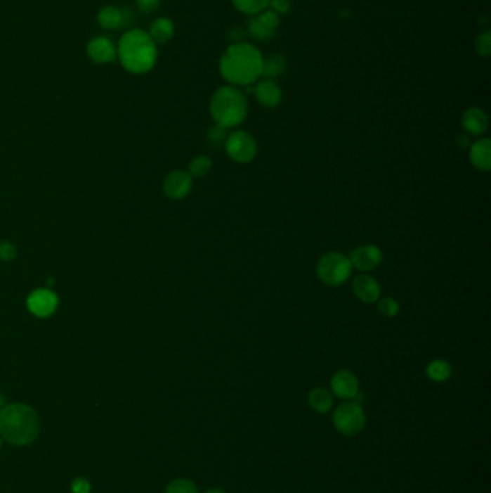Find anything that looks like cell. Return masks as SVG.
Instances as JSON below:
<instances>
[{"mask_svg": "<svg viewBox=\"0 0 491 493\" xmlns=\"http://www.w3.org/2000/svg\"><path fill=\"white\" fill-rule=\"evenodd\" d=\"M134 23V15L130 9L122 8V27H129Z\"/></svg>", "mask_w": 491, "mask_h": 493, "instance_id": "34", "label": "cell"}, {"mask_svg": "<svg viewBox=\"0 0 491 493\" xmlns=\"http://www.w3.org/2000/svg\"><path fill=\"white\" fill-rule=\"evenodd\" d=\"M149 35L156 44H167L175 37V23L170 18L160 16L150 25Z\"/></svg>", "mask_w": 491, "mask_h": 493, "instance_id": "18", "label": "cell"}, {"mask_svg": "<svg viewBox=\"0 0 491 493\" xmlns=\"http://www.w3.org/2000/svg\"><path fill=\"white\" fill-rule=\"evenodd\" d=\"M308 405L315 411L320 414H326L332 410L333 407V394L322 387L313 388L308 392Z\"/></svg>", "mask_w": 491, "mask_h": 493, "instance_id": "19", "label": "cell"}, {"mask_svg": "<svg viewBox=\"0 0 491 493\" xmlns=\"http://www.w3.org/2000/svg\"><path fill=\"white\" fill-rule=\"evenodd\" d=\"M378 310L385 317H395L400 312L399 303L392 297H385L378 302Z\"/></svg>", "mask_w": 491, "mask_h": 493, "instance_id": "27", "label": "cell"}, {"mask_svg": "<svg viewBox=\"0 0 491 493\" xmlns=\"http://www.w3.org/2000/svg\"><path fill=\"white\" fill-rule=\"evenodd\" d=\"M72 493H91V483L86 478H75L71 483Z\"/></svg>", "mask_w": 491, "mask_h": 493, "instance_id": "31", "label": "cell"}, {"mask_svg": "<svg viewBox=\"0 0 491 493\" xmlns=\"http://www.w3.org/2000/svg\"><path fill=\"white\" fill-rule=\"evenodd\" d=\"M164 493H199V490L195 482H192L190 479L178 478L167 485Z\"/></svg>", "mask_w": 491, "mask_h": 493, "instance_id": "25", "label": "cell"}, {"mask_svg": "<svg viewBox=\"0 0 491 493\" xmlns=\"http://www.w3.org/2000/svg\"><path fill=\"white\" fill-rule=\"evenodd\" d=\"M457 143L459 144L461 148H469V146H470V139H469L467 136H459V137L457 139Z\"/></svg>", "mask_w": 491, "mask_h": 493, "instance_id": "35", "label": "cell"}, {"mask_svg": "<svg viewBox=\"0 0 491 493\" xmlns=\"http://www.w3.org/2000/svg\"><path fill=\"white\" fill-rule=\"evenodd\" d=\"M349 260L353 269L360 273H369L381 266L384 261V252L378 245H360L352 251Z\"/></svg>", "mask_w": 491, "mask_h": 493, "instance_id": "10", "label": "cell"}, {"mask_svg": "<svg viewBox=\"0 0 491 493\" xmlns=\"http://www.w3.org/2000/svg\"><path fill=\"white\" fill-rule=\"evenodd\" d=\"M18 257V248L11 241H0V261H13Z\"/></svg>", "mask_w": 491, "mask_h": 493, "instance_id": "28", "label": "cell"}, {"mask_svg": "<svg viewBox=\"0 0 491 493\" xmlns=\"http://www.w3.org/2000/svg\"><path fill=\"white\" fill-rule=\"evenodd\" d=\"M209 110L215 124L233 129L247 119L248 101L238 87L225 85L212 94Z\"/></svg>", "mask_w": 491, "mask_h": 493, "instance_id": "4", "label": "cell"}, {"mask_svg": "<svg viewBox=\"0 0 491 493\" xmlns=\"http://www.w3.org/2000/svg\"><path fill=\"white\" fill-rule=\"evenodd\" d=\"M157 44L143 29H129L117 44V60L133 75L150 72L157 63Z\"/></svg>", "mask_w": 491, "mask_h": 493, "instance_id": "2", "label": "cell"}, {"mask_svg": "<svg viewBox=\"0 0 491 493\" xmlns=\"http://www.w3.org/2000/svg\"><path fill=\"white\" fill-rule=\"evenodd\" d=\"M352 290H353L355 296L362 303H366V305L377 303L381 297V293H382V287H381L379 281L366 273H362L353 278Z\"/></svg>", "mask_w": 491, "mask_h": 493, "instance_id": "14", "label": "cell"}, {"mask_svg": "<svg viewBox=\"0 0 491 493\" xmlns=\"http://www.w3.org/2000/svg\"><path fill=\"white\" fill-rule=\"evenodd\" d=\"M0 447H2V439H0Z\"/></svg>", "mask_w": 491, "mask_h": 493, "instance_id": "38", "label": "cell"}, {"mask_svg": "<svg viewBox=\"0 0 491 493\" xmlns=\"http://www.w3.org/2000/svg\"><path fill=\"white\" fill-rule=\"evenodd\" d=\"M212 169V160L211 158L205 156V155H200V156H196L190 163H189V175L192 178H205L208 173L211 172Z\"/></svg>", "mask_w": 491, "mask_h": 493, "instance_id": "24", "label": "cell"}, {"mask_svg": "<svg viewBox=\"0 0 491 493\" xmlns=\"http://www.w3.org/2000/svg\"><path fill=\"white\" fill-rule=\"evenodd\" d=\"M58 303H60V299L48 287L34 290L26 299L27 310L39 319L52 316L58 309Z\"/></svg>", "mask_w": 491, "mask_h": 493, "instance_id": "9", "label": "cell"}, {"mask_svg": "<svg viewBox=\"0 0 491 493\" xmlns=\"http://www.w3.org/2000/svg\"><path fill=\"white\" fill-rule=\"evenodd\" d=\"M461 123H463L464 130L473 136H481L488 129L487 114L478 107H470L469 110H466Z\"/></svg>", "mask_w": 491, "mask_h": 493, "instance_id": "16", "label": "cell"}, {"mask_svg": "<svg viewBox=\"0 0 491 493\" xmlns=\"http://www.w3.org/2000/svg\"><path fill=\"white\" fill-rule=\"evenodd\" d=\"M244 37H245V31H244L242 27H240V26H235V27L230 29V31H229V35H228V38H229L230 41H233L234 44H237V42H242L241 39H242Z\"/></svg>", "mask_w": 491, "mask_h": 493, "instance_id": "33", "label": "cell"}, {"mask_svg": "<svg viewBox=\"0 0 491 493\" xmlns=\"http://www.w3.org/2000/svg\"><path fill=\"white\" fill-rule=\"evenodd\" d=\"M193 188V178L186 170H173L164 178L163 192L167 198L181 200L186 198Z\"/></svg>", "mask_w": 491, "mask_h": 493, "instance_id": "11", "label": "cell"}, {"mask_svg": "<svg viewBox=\"0 0 491 493\" xmlns=\"http://www.w3.org/2000/svg\"><path fill=\"white\" fill-rule=\"evenodd\" d=\"M353 267L348 255L337 251L326 252L317 263L315 273L322 283L330 287L344 284L352 276Z\"/></svg>", "mask_w": 491, "mask_h": 493, "instance_id": "5", "label": "cell"}, {"mask_svg": "<svg viewBox=\"0 0 491 493\" xmlns=\"http://www.w3.org/2000/svg\"><path fill=\"white\" fill-rule=\"evenodd\" d=\"M263 63L264 56L255 45L237 42L222 53L219 71L230 85L249 87L263 77Z\"/></svg>", "mask_w": 491, "mask_h": 493, "instance_id": "1", "label": "cell"}, {"mask_svg": "<svg viewBox=\"0 0 491 493\" xmlns=\"http://www.w3.org/2000/svg\"><path fill=\"white\" fill-rule=\"evenodd\" d=\"M134 2L141 13H153L162 5V0H134Z\"/></svg>", "mask_w": 491, "mask_h": 493, "instance_id": "29", "label": "cell"}, {"mask_svg": "<svg viewBox=\"0 0 491 493\" xmlns=\"http://www.w3.org/2000/svg\"><path fill=\"white\" fill-rule=\"evenodd\" d=\"M228 129H225V127H222V126H219V124H215V126H212L211 129H209V132H208V137H209V140L212 141V143H216V144H219V143H225V140H226V137H228Z\"/></svg>", "mask_w": 491, "mask_h": 493, "instance_id": "30", "label": "cell"}, {"mask_svg": "<svg viewBox=\"0 0 491 493\" xmlns=\"http://www.w3.org/2000/svg\"><path fill=\"white\" fill-rule=\"evenodd\" d=\"M333 424L343 436H356L366 424V414L362 405L355 401L340 404L333 413Z\"/></svg>", "mask_w": 491, "mask_h": 493, "instance_id": "6", "label": "cell"}, {"mask_svg": "<svg viewBox=\"0 0 491 493\" xmlns=\"http://www.w3.org/2000/svg\"><path fill=\"white\" fill-rule=\"evenodd\" d=\"M252 94L259 104L267 108H275L282 101V90L274 79L266 78L263 81H256L254 84Z\"/></svg>", "mask_w": 491, "mask_h": 493, "instance_id": "15", "label": "cell"}, {"mask_svg": "<svg viewBox=\"0 0 491 493\" xmlns=\"http://www.w3.org/2000/svg\"><path fill=\"white\" fill-rule=\"evenodd\" d=\"M225 152L237 163H249L258 153V144L252 134L244 130H237L228 134L225 140Z\"/></svg>", "mask_w": 491, "mask_h": 493, "instance_id": "7", "label": "cell"}, {"mask_svg": "<svg viewBox=\"0 0 491 493\" xmlns=\"http://www.w3.org/2000/svg\"><path fill=\"white\" fill-rule=\"evenodd\" d=\"M205 493H226V492L223 489H221V487H211Z\"/></svg>", "mask_w": 491, "mask_h": 493, "instance_id": "36", "label": "cell"}, {"mask_svg": "<svg viewBox=\"0 0 491 493\" xmlns=\"http://www.w3.org/2000/svg\"><path fill=\"white\" fill-rule=\"evenodd\" d=\"M293 4L292 0H270V9L277 15H285L290 12Z\"/></svg>", "mask_w": 491, "mask_h": 493, "instance_id": "32", "label": "cell"}, {"mask_svg": "<svg viewBox=\"0 0 491 493\" xmlns=\"http://www.w3.org/2000/svg\"><path fill=\"white\" fill-rule=\"evenodd\" d=\"M41 433L38 413L27 404L13 402L0 410V436L13 446L32 444Z\"/></svg>", "mask_w": 491, "mask_h": 493, "instance_id": "3", "label": "cell"}, {"mask_svg": "<svg viewBox=\"0 0 491 493\" xmlns=\"http://www.w3.org/2000/svg\"><path fill=\"white\" fill-rule=\"evenodd\" d=\"M5 397H4V394L2 392H0V410H2L4 407H5Z\"/></svg>", "mask_w": 491, "mask_h": 493, "instance_id": "37", "label": "cell"}, {"mask_svg": "<svg viewBox=\"0 0 491 493\" xmlns=\"http://www.w3.org/2000/svg\"><path fill=\"white\" fill-rule=\"evenodd\" d=\"M287 70V60L284 55L274 53L270 55L268 58H264L263 63V77L267 79H275L280 75H282Z\"/></svg>", "mask_w": 491, "mask_h": 493, "instance_id": "22", "label": "cell"}, {"mask_svg": "<svg viewBox=\"0 0 491 493\" xmlns=\"http://www.w3.org/2000/svg\"><path fill=\"white\" fill-rule=\"evenodd\" d=\"M474 46H476V52L483 56V58H487L491 52V32L490 31H484L481 32L477 38H476V42H474Z\"/></svg>", "mask_w": 491, "mask_h": 493, "instance_id": "26", "label": "cell"}, {"mask_svg": "<svg viewBox=\"0 0 491 493\" xmlns=\"http://www.w3.org/2000/svg\"><path fill=\"white\" fill-rule=\"evenodd\" d=\"M332 392L340 399H353L359 391L358 376L349 369L337 371L330 381Z\"/></svg>", "mask_w": 491, "mask_h": 493, "instance_id": "13", "label": "cell"}, {"mask_svg": "<svg viewBox=\"0 0 491 493\" xmlns=\"http://www.w3.org/2000/svg\"><path fill=\"white\" fill-rule=\"evenodd\" d=\"M470 160L478 170L488 172L491 169V140L484 137L474 141L470 148Z\"/></svg>", "mask_w": 491, "mask_h": 493, "instance_id": "17", "label": "cell"}, {"mask_svg": "<svg viewBox=\"0 0 491 493\" xmlns=\"http://www.w3.org/2000/svg\"><path fill=\"white\" fill-rule=\"evenodd\" d=\"M280 26V15L271 9L252 16L248 23V34L256 41H268L275 37Z\"/></svg>", "mask_w": 491, "mask_h": 493, "instance_id": "8", "label": "cell"}, {"mask_svg": "<svg viewBox=\"0 0 491 493\" xmlns=\"http://www.w3.org/2000/svg\"><path fill=\"white\" fill-rule=\"evenodd\" d=\"M452 366L445 359H434L426 366V376L434 383H445L451 378Z\"/></svg>", "mask_w": 491, "mask_h": 493, "instance_id": "21", "label": "cell"}, {"mask_svg": "<svg viewBox=\"0 0 491 493\" xmlns=\"http://www.w3.org/2000/svg\"><path fill=\"white\" fill-rule=\"evenodd\" d=\"M86 56L97 65L110 64L117 60V46L107 37H94L86 44Z\"/></svg>", "mask_w": 491, "mask_h": 493, "instance_id": "12", "label": "cell"}, {"mask_svg": "<svg viewBox=\"0 0 491 493\" xmlns=\"http://www.w3.org/2000/svg\"><path fill=\"white\" fill-rule=\"evenodd\" d=\"M97 23L104 31H115L122 27V9L112 5L103 6L97 13Z\"/></svg>", "mask_w": 491, "mask_h": 493, "instance_id": "20", "label": "cell"}, {"mask_svg": "<svg viewBox=\"0 0 491 493\" xmlns=\"http://www.w3.org/2000/svg\"><path fill=\"white\" fill-rule=\"evenodd\" d=\"M233 4L241 13L255 16L268 9L270 0H233Z\"/></svg>", "mask_w": 491, "mask_h": 493, "instance_id": "23", "label": "cell"}]
</instances>
